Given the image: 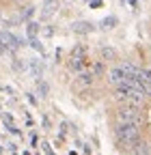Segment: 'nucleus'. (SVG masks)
<instances>
[{
	"label": "nucleus",
	"mask_w": 151,
	"mask_h": 155,
	"mask_svg": "<svg viewBox=\"0 0 151 155\" xmlns=\"http://www.w3.org/2000/svg\"><path fill=\"white\" fill-rule=\"evenodd\" d=\"M91 84H93V73H80V75L73 80V88H76V91H80V88H84V86H91Z\"/></svg>",
	"instance_id": "nucleus-4"
},
{
	"label": "nucleus",
	"mask_w": 151,
	"mask_h": 155,
	"mask_svg": "<svg viewBox=\"0 0 151 155\" xmlns=\"http://www.w3.org/2000/svg\"><path fill=\"white\" fill-rule=\"evenodd\" d=\"M86 63H89L86 58H78V56H71V61H69V69H73V71H82Z\"/></svg>",
	"instance_id": "nucleus-5"
},
{
	"label": "nucleus",
	"mask_w": 151,
	"mask_h": 155,
	"mask_svg": "<svg viewBox=\"0 0 151 155\" xmlns=\"http://www.w3.org/2000/svg\"><path fill=\"white\" fill-rule=\"evenodd\" d=\"M73 56H78V58H86V56H84V48H76V50H73Z\"/></svg>",
	"instance_id": "nucleus-13"
},
{
	"label": "nucleus",
	"mask_w": 151,
	"mask_h": 155,
	"mask_svg": "<svg viewBox=\"0 0 151 155\" xmlns=\"http://www.w3.org/2000/svg\"><path fill=\"white\" fill-rule=\"evenodd\" d=\"M121 71H123L125 75H134V73H138V67H136L134 63H123V65H121Z\"/></svg>",
	"instance_id": "nucleus-9"
},
{
	"label": "nucleus",
	"mask_w": 151,
	"mask_h": 155,
	"mask_svg": "<svg viewBox=\"0 0 151 155\" xmlns=\"http://www.w3.org/2000/svg\"><path fill=\"white\" fill-rule=\"evenodd\" d=\"M129 149H132V155H149V147L145 142H138V140L132 144Z\"/></svg>",
	"instance_id": "nucleus-6"
},
{
	"label": "nucleus",
	"mask_w": 151,
	"mask_h": 155,
	"mask_svg": "<svg viewBox=\"0 0 151 155\" xmlns=\"http://www.w3.org/2000/svg\"><path fill=\"white\" fill-rule=\"evenodd\" d=\"M123 80H125V73L121 71V67H117V69L110 71V82H112V84H121Z\"/></svg>",
	"instance_id": "nucleus-8"
},
{
	"label": "nucleus",
	"mask_w": 151,
	"mask_h": 155,
	"mask_svg": "<svg viewBox=\"0 0 151 155\" xmlns=\"http://www.w3.org/2000/svg\"><path fill=\"white\" fill-rule=\"evenodd\" d=\"M9 52V48H7V43L2 41V39H0V54H7Z\"/></svg>",
	"instance_id": "nucleus-14"
},
{
	"label": "nucleus",
	"mask_w": 151,
	"mask_h": 155,
	"mask_svg": "<svg viewBox=\"0 0 151 155\" xmlns=\"http://www.w3.org/2000/svg\"><path fill=\"white\" fill-rule=\"evenodd\" d=\"M37 30H39V24L30 22V24H28V39H30V37H35V35H37Z\"/></svg>",
	"instance_id": "nucleus-11"
},
{
	"label": "nucleus",
	"mask_w": 151,
	"mask_h": 155,
	"mask_svg": "<svg viewBox=\"0 0 151 155\" xmlns=\"http://www.w3.org/2000/svg\"><path fill=\"white\" fill-rule=\"evenodd\" d=\"M0 39L7 43V48L9 50H17V48H22V41L17 39L13 32H9V30H5V32H0Z\"/></svg>",
	"instance_id": "nucleus-3"
},
{
	"label": "nucleus",
	"mask_w": 151,
	"mask_h": 155,
	"mask_svg": "<svg viewBox=\"0 0 151 155\" xmlns=\"http://www.w3.org/2000/svg\"><path fill=\"white\" fill-rule=\"evenodd\" d=\"M115 24H117V17H106L104 22H102V26H104V28H112Z\"/></svg>",
	"instance_id": "nucleus-10"
},
{
	"label": "nucleus",
	"mask_w": 151,
	"mask_h": 155,
	"mask_svg": "<svg viewBox=\"0 0 151 155\" xmlns=\"http://www.w3.org/2000/svg\"><path fill=\"white\" fill-rule=\"evenodd\" d=\"M45 2H48V5H50V2H52V0H45Z\"/></svg>",
	"instance_id": "nucleus-16"
},
{
	"label": "nucleus",
	"mask_w": 151,
	"mask_h": 155,
	"mask_svg": "<svg viewBox=\"0 0 151 155\" xmlns=\"http://www.w3.org/2000/svg\"><path fill=\"white\" fill-rule=\"evenodd\" d=\"M71 30L78 32V35H84V32H91V30H93V24H89V22H78V24L71 26Z\"/></svg>",
	"instance_id": "nucleus-7"
},
{
	"label": "nucleus",
	"mask_w": 151,
	"mask_h": 155,
	"mask_svg": "<svg viewBox=\"0 0 151 155\" xmlns=\"http://www.w3.org/2000/svg\"><path fill=\"white\" fill-rule=\"evenodd\" d=\"M117 121L119 123H140V108L134 106H121L117 110Z\"/></svg>",
	"instance_id": "nucleus-2"
},
{
	"label": "nucleus",
	"mask_w": 151,
	"mask_h": 155,
	"mask_svg": "<svg viewBox=\"0 0 151 155\" xmlns=\"http://www.w3.org/2000/svg\"><path fill=\"white\" fill-rule=\"evenodd\" d=\"M39 91H41V95H48V84L41 82V84H39Z\"/></svg>",
	"instance_id": "nucleus-15"
},
{
	"label": "nucleus",
	"mask_w": 151,
	"mask_h": 155,
	"mask_svg": "<svg viewBox=\"0 0 151 155\" xmlns=\"http://www.w3.org/2000/svg\"><path fill=\"white\" fill-rule=\"evenodd\" d=\"M30 45H32L35 50H39V52H43V48H41V43H39V41H37V39H35V37H30Z\"/></svg>",
	"instance_id": "nucleus-12"
},
{
	"label": "nucleus",
	"mask_w": 151,
	"mask_h": 155,
	"mask_svg": "<svg viewBox=\"0 0 151 155\" xmlns=\"http://www.w3.org/2000/svg\"><path fill=\"white\" fill-rule=\"evenodd\" d=\"M115 136L121 144H125L129 149L140 136V123H119L115 129Z\"/></svg>",
	"instance_id": "nucleus-1"
}]
</instances>
